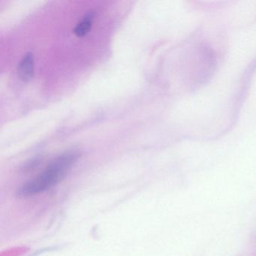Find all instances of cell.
I'll use <instances>...</instances> for the list:
<instances>
[{
	"label": "cell",
	"mask_w": 256,
	"mask_h": 256,
	"mask_svg": "<svg viewBox=\"0 0 256 256\" xmlns=\"http://www.w3.org/2000/svg\"><path fill=\"white\" fill-rule=\"evenodd\" d=\"M80 157L76 150L67 151L53 160L40 174L24 184L18 194L30 197L44 192L62 180Z\"/></svg>",
	"instance_id": "1"
},
{
	"label": "cell",
	"mask_w": 256,
	"mask_h": 256,
	"mask_svg": "<svg viewBox=\"0 0 256 256\" xmlns=\"http://www.w3.org/2000/svg\"><path fill=\"white\" fill-rule=\"evenodd\" d=\"M18 73L20 80L29 82L34 76V55L31 52L25 54L18 67Z\"/></svg>",
	"instance_id": "2"
},
{
	"label": "cell",
	"mask_w": 256,
	"mask_h": 256,
	"mask_svg": "<svg viewBox=\"0 0 256 256\" xmlns=\"http://www.w3.org/2000/svg\"><path fill=\"white\" fill-rule=\"evenodd\" d=\"M94 18V13H88L74 28V35L79 37V38L86 36L89 34L90 31L91 30V28H92Z\"/></svg>",
	"instance_id": "3"
}]
</instances>
